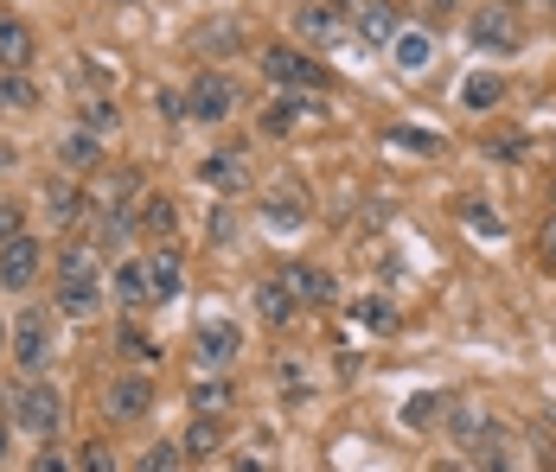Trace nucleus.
I'll return each mask as SVG.
<instances>
[{"label":"nucleus","mask_w":556,"mask_h":472,"mask_svg":"<svg viewBox=\"0 0 556 472\" xmlns=\"http://www.w3.org/2000/svg\"><path fill=\"white\" fill-rule=\"evenodd\" d=\"M52 281H58V314H71V319L97 314V307H103V250H97V243L58 250Z\"/></svg>","instance_id":"nucleus-1"},{"label":"nucleus","mask_w":556,"mask_h":472,"mask_svg":"<svg viewBox=\"0 0 556 472\" xmlns=\"http://www.w3.org/2000/svg\"><path fill=\"white\" fill-rule=\"evenodd\" d=\"M7 416L20 421L26 434H58L64 428V396H58L46 377H20L13 396H7Z\"/></svg>","instance_id":"nucleus-2"},{"label":"nucleus","mask_w":556,"mask_h":472,"mask_svg":"<svg viewBox=\"0 0 556 472\" xmlns=\"http://www.w3.org/2000/svg\"><path fill=\"white\" fill-rule=\"evenodd\" d=\"M13 365H20V377H46V365H52V314L46 307H26L13 319Z\"/></svg>","instance_id":"nucleus-3"},{"label":"nucleus","mask_w":556,"mask_h":472,"mask_svg":"<svg viewBox=\"0 0 556 472\" xmlns=\"http://www.w3.org/2000/svg\"><path fill=\"white\" fill-rule=\"evenodd\" d=\"M263 77L281 84V90H327V64H314V58L294 52V46H269L263 52Z\"/></svg>","instance_id":"nucleus-4"},{"label":"nucleus","mask_w":556,"mask_h":472,"mask_svg":"<svg viewBox=\"0 0 556 472\" xmlns=\"http://www.w3.org/2000/svg\"><path fill=\"white\" fill-rule=\"evenodd\" d=\"M39 268H46V243H39V237L0 243V288H7V294H26V288L39 281Z\"/></svg>","instance_id":"nucleus-5"},{"label":"nucleus","mask_w":556,"mask_h":472,"mask_svg":"<svg viewBox=\"0 0 556 472\" xmlns=\"http://www.w3.org/2000/svg\"><path fill=\"white\" fill-rule=\"evenodd\" d=\"M148 409H154V377H141V370H122L103 390V416L110 421H141Z\"/></svg>","instance_id":"nucleus-6"},{"label":"nucleus","mask_w":556,"mask_h":472,"mask_svg":"<svg viewBox=\"0 0 556 472\" xmlns=\"http://www.w3.org/2000/svg\"><path fill=\"white\" fill-rule=\"evenodd\" d=\"M230 109H237L230 77H218V71H199V77L186 84V115H192V122H224Z\"/></svg>","instance_id":"nucleus-7"},{"label":"nucleus","mask_w":556,"mask_h":472,"mask_svg":"<svg viewBox=\"0 0 556 472\" xmlns=\"http://www.w3.org/2000/svg\"><path fill=\"white\" fill-rule=\"evenodd\" d=\"M467 39L473 46H486V52H518L525 46V33H518V20H511V7H480L473 20H467Z\"/></svg>","instance_id":"nucleus-8"},{"label":"nucleus","mask_w":556,"mask_h":472,"mask_svg":"<svg viewBox=\"0 0 556 472\" xmlns=\"http://www.w3.org/2000/svg\"><path fill=\"white\" fill-rule=\"evenodd\" d=\"M237 352H243V339H237V326H230V319H205V326H199V370H212V377H218V370H230Z\"/></svg>","instance_id":"nucleus-9"},{"label":"nucleus","mask_w":556,"mask_h":472,"mask_svg":"<svg viewBox=\"0 0 556 472\" xmlns=\"http://www.w3.org/2000/svg\"><path fill=\"white\" fill-rule=\"evenodd\" d=\"M281 281H288V294H294L301 307H327V301H333V275L314 268V263H288L281 268Z\"/></svg>","instance_id":"nucleus-10"},{"label":"nucleus","mask_w":556,"mask_h":472,"mask_svg":"<svg viewBox=\"0 0 556 472\" xmlns=\"http://www.w3.org/2000/svg\"><path fill=\"white\" fill-rule=\"evenodd\" d=\"M294 314H301V301H294V294H288V281H281V275H269V281H256V319H263V326H294Z\"/></svg>","instance_id":"nucleus-11"},{"label":"nucleus","mask_w":556,"mask_h":472,"mask_svg":"<svg viewBox=\"0 0 556 472\" xmlns=\"http://www.w3.org/2000/svg\"><path fill=\"white\" fill-rule=\"evenodd\" d=\"M33 52H39L33 26H26L20 13H0V64H7V71H26V64H33Z\"/></svg>","instance_id":"nucleus-12"},{"label":"nucleus","mask_w":556,"mask_h":472,"mask_svg":"<svg viewBox=\"0 0 556 472\" xmlns=\"http://www.w3.org/2000/svg\"><path fill=\"white\" fill-rule=\"evenodd\" d=\"M352 26H358V39H371V46H390V39L403 33L390 0H358V7H352Z\"/></svg>","instance_id":"nucleus-13"},{"label":"nucleus","mask_w":556,"mask_h":472,"mask_svg":"<svg viewBox=\"0 0 556 472\" xmlns=\"http://www.w3.org/2000/svg\"><path fill=\"white\" fill-rule=\"evenodd\" d=\"M141 281H148V307H167L173 294H179V256L173 250H154L141 263Z\"/></svg>","instance_id":"nucleus-14"},{"label":"nucleus","mask_w":556,"mask_h":472,"mask_svg":"<svg viewBox=\"0 0 556 472\" xmlns=\"http://www.w3.org/2000/svg\"><path fill=\"white\" fill-rule=\"evenodd\" d=\"M390 58H396L403 77H422V71L435 64V39H429V33H396V39H390Z\"/></svg>","instance_id":"nucleus-15"},{"label":"nucleus","mask_w":556,"mask_h":472,"mask_svg":"<svg viewBox=\"0 0 556 472\" xmlns=\"http://www.w3.org/2000/svg\"><path fill=\"white\" fill-rule=\"evenodd\" d=\"M224 447V421L218 416H199L186 428V441H179V460H205V454H218Z\"/></svg>","instance_id":"nucleus-16"},{"label":"nucleus","mask_w":556,"mask_h":472,"mask_svg":"<svg viewBox=\"0 0 556 472\" xmlns=\"http://www.w3.org/2000/svg\"><path fill=\"white\" fill-rule=\"evenodd\" d=\"M294 33H301L307 46H327V39H339V20H333V7H320V0H307V7L294 13Z\"/></svg>","instance_id":"nucleus-17"},{"label":"nucleus","mask_w":556,"mask_h":472,"mask_svg":"<svg viewBox=\"0 0 556 472\" xmlns=\"http://www.w3.org/2000/svg\"><path fill=\"white\" fill-rule=\"evenodd\" d=\"M307 115H320V103H307V97H288V103H276L269 115H263V128H269V135H294Z\"/></svg>","instance_id":"nucleus-18"},{"label":"nucleus","mask_w":556,"mask_h":472,"mask_svg":"<svg viewBox=\"0 0 556 472\" xmlns=\"http://www.w3.org/2000/svg\"><path fill=\"white\" fill-rule=\"evenodd\" d=\"M173 224H179L173 199H141V211H135V230H148V237H173Z\"/></svg>","instance_id":"nucleus-19"},{"label":"nucleus","mask_w":556,"mask_h":472,"mask_svg":"<svg viewBox=\"0 0 556 472\" xmlns=\"http://www.w3.org/2000/svg\"><path fill=\"white\" fill-rule=\"evenodd\" d=\"M199 179H212L218 192H243V166H237V154H212L205 166H199Z\"/></svg>","instance_id":"nucleus-20"},{"label":"nucleus","mask_w":556,"mask_h":472,"mask_svg":"<svg viewBox=\"0 0 556 472\" xmlns=\"http://www.w3.org/2000/svg\"><path fill=\"white\" fill-rule=\"evenodd\" d=\"M115 301H122V307H148V281H141V263H122V268H115Z\"/></svg>","instance_id":"nucleus-21"},{"label":"nucleus","mask_w":556,"mask_h":472,"mask_svg":"<svg viewBox=\"0 0 556 472\" xmlns=\"http://www.w3.org/2000/svg\"><path fill=\"white\" fill-rule=\"evenodd\" d=\"M0 103L7 109H39V90L26 84V71H7V77H0Z\"/></svg>","instance_id":"nucleus-22"},{"label":"nucleus","mask_w":556,"mask_h":472,"mask_svg":"<svg viewBox=\"0 0 556 472\" xmlns=\"http://www.w3.org/2000/svg\"><path fill=\"white\" fill-rule=\"evenodd\" d=\"M352 319L365 326V332H396V314H390V301H358Z\"/></svg>","instance_id":"nucleus-23"},{"label":"nucleus","mask_w":556,"mask_h":472,"mask_svg":"<svg viewBox=\"0 0 556 472\" xmlns=\"http://www.w3.org/2000/svg\"><path fill=\"white\" fill-rule=\"evenodd\" d=\"M192 403H199V416H224V409H230V383H224V377L199 383V390H192Z\"/></svg>","instance_id":"nucleus-24"},{"label":"nucleus","mask_w":556,"mask_h":472,"mask_svg":"<svg viewBox=\"0 0 556 472\" xmlns=\"http://www.w3.org/2000/svg\"><path fill=\"white\" fill-rule=\"evenodd\" d=\"M442 409H447V396H409V403H403V421H409V428H435Z\"/></svg>","instance_id":"nucleus-25"},{"label":"nucleus","mask_w":556,"mask_h":472,"mask_svg":"<svg viewBox=\"0 0 556 472\" xmlns=\"http://www.w3.org/2000/svg\"><path fill=\"white\" fill-rule=\"evenodd\" d=\"M46 205H52V224H77L84 199H77V186H52V192H46Z\"/></svg>","instance_id":"nucleus-26"},{"label":"nucleus","mask_w":556,"mask_h":472,"mask_svg":"<svg viewBox=\"0 0 556 472\" xmlns=\"http://www.w3.org/2000/svg\"><path fill=\"white\" fill-rule=\"evenodd\" d=\"M135 472H179V447H173V441H154V447L135 460Z\"/></svg>","instance_id":"nucleus-27"},{"label":"nucleus","mask_w":556,"mask_h":472,"mask_svg":"<svg viewBox=\"0 0 556 472\" xmlns=\"http://www.w3.org/2000/svg\"><path fill=\"white\" fill-rule=\"evenodd\" d=\"M390 148H409V154H442L435 135H416V128H390Z\"/></svg>","instance_id":"nucleus-28"},{"label":"nucleus","mask_w":556,"mask_h":472,"mask_svg":"<svg viewBox=\"0 0 556 472\" xmlns=\"http://www.w3.org/2000/svg\"><path fill=\"white\" fill-rule=\"evenodd\" d=\"M500 97H505L500 77H473V84H467V109H493Z\"/></svg>","instance_id":"nucleus-29"},{"label":"nucleus","mask_w":556,"mask_h":472,"mask_svg":"<svg viewBox=\"0 0 556 472\" xmlns=\"http://www.w3.org/2000/svg\"><path fill=\"white\" fill-rule=\"evenodd\" d=\"M77 472H115V454L103 441H84V454H77Z\"/></svg>","instance_id":"nucleus-30"},{"label":"nucleus","mask_w":556,"mask_h":472,"mask_svg":"<svg viewBox=\"0 0 556 472\" xmlns=\"http://www.w3.org/2000/svg\"><path fill=\"white\" fill-rule=\"evenodd\" d=\"M84 128H90V135H110L115 128V103H84Z\"/></svg>","instance_id":"nucleus-31"},{"label":"nucleus","mask_w":556,"mask_h":472,"mask_svg":"<svg viewBox=\"0 0 556 472\" xmlns=\"http://www.w3.org/2000/svg\"><path fill=\"white\" fill-rule=\"evenodd\" d=\"M64 160H71V166H90V160H97V141H90V135H71V141H64Z\"/></svg>","instance_id":"nucleus-32"},{"label":"nucleus","mask_w":556,"mask_h":472,"mask_svg":"<svg viewBox=\"0 0 556 472\" xmlns=\"http://www.w3.org/2000/svg\"><path fill=\"white\" fill-rule=\"evenodd\" d=\"M26 472H71V460H64L58 447H39V454H33V467H26Z\"/></svg>","instance_id":"nucleus-33"},{"label":"nucleus","mask_w":556,"mask_h":472,"mask_svg":"<svg viewBox=\"0 0 556 472\" xmlns=\"http://www.w3.org/2000/svg\"><path fill=\"white\" fill-rule=\"evenodd\" d=\"M13 237H26V230H20V211L0 205V243H13Z\"/></svg>","instance_id":"nucleus-34"},{"label":"nucleus","mask_w":556,"mask_h":472,"mask_svg":"<svg viewBox=\"0 0 556 472\" xmlns=\"http://www.w3.org/2000/svg\"><path fill=\"white\" fill-rule=\"evenodd\" d=\"M467 217H473V230H480V237H500V224H493V211H486V205H473Z\"/></svg>","instance_id":"nucleus-35"},{"label":"nucleus","mask_w":556,"mask_h":472,"mask_svg":"<svg viewBox=\"0 0 556 472\" xmlns=\"http://www.w3.org/2000/svg\"><path fill=\"white\" fill-rule=\"evenodd\" d=\"M538 250H544V263L556 268V217H544V237H538Z\"/></svg>","instance_id":"nucleus-36"},{"label":"nucleus","mask_w":556,"mask_h":472,"mask_svg":"<svg viewBox=\"0 0 556 472\" xmlns=\"http://www.w3.org/2000/svg\"><path fill=\"white\" fill-rule=\"evenodd\" d=\"M486 472H511V460L500 454V441H493V434H486Z\"/></svg>","instance_id":"nucleus-37"},{"label":"nucleus","mask_w":556,"mask_h":472,"mask_svg":"<svg viewBox=\"0 0 556 472\" xmlns=\"http://www.w3.org/2000/svg\"><path fill=\"white\" fill-rule=\"evenodd\" d=\"M237 472H269V460H256V454H237Z\"/></svg>","instance_id":"nucleus-38"},{"label":"nucleus","mask_w":556,"mask_h":472,"mask_svg":"<svg viewBox=\"0 0 556 472\" xmlns=\"http://www.w3.org/2000/svg\"><path fill=\"white\" fill-rule=\"evenodd\" d=\"M13 160H20V154H13V148H7V141H0V173H7V166H13Z\"/></svg>","instance_id":"nucleus-39"},{"label":"nucleus","mask_w":556,"mask_h":472,"mask_svg":"<svg viewBox=\"0 0 556 472\" xmlns=\"http://www.w3.org/2000/svg\"><path fill=\"white\" fill-rule=\"evenodd\" d=\"M442 7H454V0H442Z\"/></svg>","instance_id":"nucleus-40"},{"label":"nucleus","mask_w":556,"mask_h":472,"mask_svg":"<svg viewBox=\"0 0 556 472\" xmlns=\"http://www.w3.org/2000/svg\"><path fill=\"white\" fill-rule=\"evenodd\" d=\"M551 7H556V0H551Z\"/></svg>","instance_id":"nucleus-41"},{"label":"nucleus","mask_w":556,"mask_h":472,"mask_svg":"<svg viewBox=\"0 0 556 472\" xmlns=\"http://www.w3.org/2000/svg\"><path fill=\"white\" fill-rule=\"evenodd\" d=\"M500 7H505V0H500Z\"/></svg>","instance_id":"nucleus-42"}]
</instances>
